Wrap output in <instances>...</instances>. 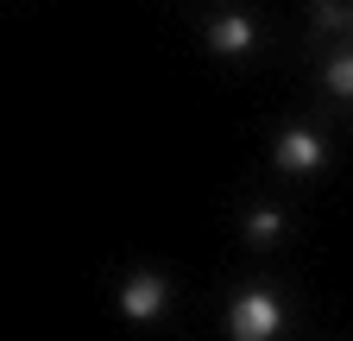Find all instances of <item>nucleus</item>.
I'll return each mask as SVG.
<instances>
[{
    "mask_svg": "<svg viewBox=\"0 0 353 341\" xmlns=\"http://www.w3.org/2000/svg\"><path fill=\"white\" fill-rule=\"evenodd\" d=\"M284 234V215H278V208H252V215H246V240L252 246H272Z\"/></svg>",
    "mask_w": 353,
    "mask_h": 341,
    "instance_id": "obj_5",
    "label": "nucleus"
},
{
    "mask_svg": "<svg viewBox=\"0 0 353 341\" xmlns=\"http://www.w3.org/2000/svg\"><path fill=\"white\" fill-rule=\"evenodd\" d=\"M316 26H328V32H353V0H316Z\"/></svg>",
    "mask_w": 353,
    "mask_h": 341,
    "instance_id": "obj_7",
    "label": "nucleus"
},
{
    "mask_svg": "<svg viewBox=\"0 0 353 341\" xmlns=\"http://www.w3.org/2000/svg\"><path fill=\"white\" fill-rule=\"evenodd\" d=\"M202 38H208V51H221V57H246V51H259V19L240 13V7H228V13H214L202 26Z\"/></svg>",
    "mask_w": 353,
    "mask_h": 341,
    "instance_id": "obj_2",
    "label": "nucleus"
},
{
    "mask_svg": "<svg viewBox=\"0 0 353 341\" xmlns=\"http://www.w3.org/2000/svg\"><path fill=\"white\" fill-rule=\"evenodd\" d=\"M322 82L341 95V101H353V51H341V57H328V70H322Z\"/></svg>",
    "mask_w": 353,
    "mask_h": 341,
    "instance_id": "obj_6",
    "label": "nucleus"
},
{
    "mask_svg": "<svg viewBox=\"0 0 353 341\" xmlns=\"http://www.w3.org/2000/svg\"><path fill=\"white\" fill-rule=\"evenodd\" d=\"M228 329H234L240 341H265V335H278V329H284V304H278L272 291H246V297H234Z\"/></svg>",
    "mask_w": 353,
    "mask_h": 341,
    "instance_id": "obj_1",
    "label": "nucleus"
},
{
    "mask_svg": "<svg viewBox=\"0 0 353 341\" xmlns=\"http://www.w3.org/2000/svg\"><path fill=\"white\" fill-rule=\"evenodd\" d=\"M322 164H328L322 133H309V126H290V133H278V170H290V177H316Z\"/></svg>",
    "mask_w": 353,
    "mask_h": 341,
    "instance_id": "obj_3",
    "label": "nucleus"
},
{
    "mask_svg": "<svg viewBox=\"0 0 353 341\" xmlns=\"http://www.w3.org/2000/svg\"><path fill=\"white\" fill-rule=\"evenodd\" d=\"M164 304H170L164 272H132V278H126V291H120V316H126V322H152Z\"/></svg>",
    "mask_w": 353,
    "mask_h": 341,
    "instance_id": "obj_4",
    "label": "nucleus"
}]
</instances>
